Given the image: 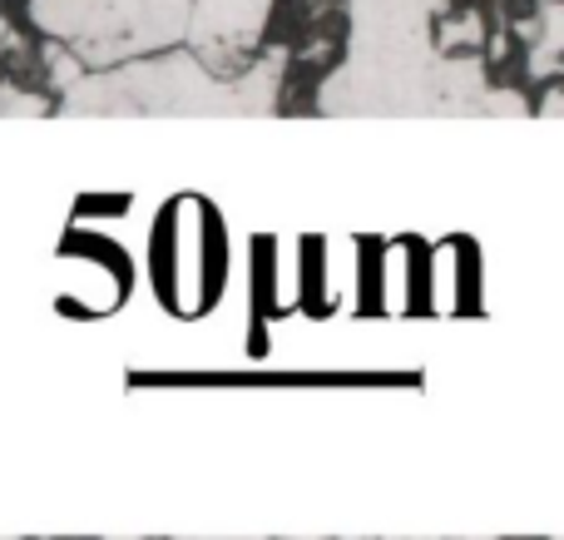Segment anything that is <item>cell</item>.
Wrapping results in <instances>:
<instances>
[{
	"mask_svg": "<svg viewBox=\"0 0 564 540\" xmlns=\"http://www.w3.org/2000/svg\"><path fill=\"white\" fill-rule=\"evenodd\" d=\"M268 15H273V0H194L188 40L214 75H234L263 40Z\"/></svg>",
	"mask_w": 564,
	"mask_h": 540,
	"instance_id": "obj_4",
	"label": "cell"
},
{
	"mask_svg": "<svg viewBox=\"0 0 564 540\" xmlns=\"http://www.w3.org/2000/svg\"><path fill=\"white\" fill-rule=\"evenodd\" d=\"M282 55L214 75L198 55L119 60L99 75L79 69L65 85V115H268L278 99Z\"/></svg>",
	"mask_w": 564,
	"mask_h": 540,
	"instance_id": "obj_2",
	"label": "cell"
},
{
	"mask_svg": "<svg viewBox=\"0 0 564 540\" xmlns=\"http://www.w3.org/2000/svg\"><path fill=\"white\" fill-rule=\"evenodd\" d=\"M446 0H351V55L322 85L327 115H520L516 95L486 89L476 60L436 55Z\"/></svg>",
	"mask_w": 564,
	"mask_h": 540,
	"instance_id": "obj_1",
	"label": "cell"
},
{
	"mask_svg": "<svg viewBox=\"0 0 564 540\" xmlns=\"http://www.w3.org/2000/svg\"><path fill=\"white\" fill-rule=\"evenodd\" d=\"M188 15L194 0H30V20L89 69L174 45Z\"/></svg>",
	"mask_w": 564,
	"mask_h": 540,
	"instance_id": "obj_3",
	"label": "cell"
},
{
	"mask_svg": "<svg viewBox=\"0 0 564 540\" xmlns=\"http://www.w3.org/2000/svg\"><path fill=\"white\" fill-rule=\"evenodd\" d=\"M560 0H545V20H540V40H535V50H530V69L535 75H555V65H560Z\"/></svg>",
	"mask_w": 564,
	"mask_h": 540,
	"instance_id": "obj_5",
	"label": "cell"
}]
</instances>
